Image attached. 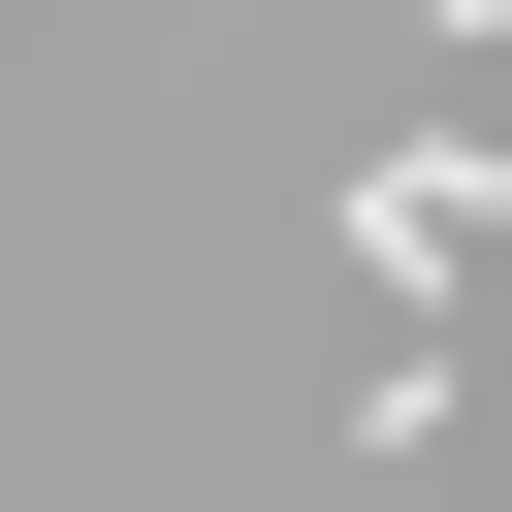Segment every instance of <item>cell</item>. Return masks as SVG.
<instances>
[{"instance_id":"cell-1","label":"cell","mask_w":512,"mask_h":512,"mask_svg":"<svg viewBox=\"0 0 512 512\" xmlns=\"http://www.w3.org/2000/svg\"><path fill=\"white\" fill-rule=\"evenodd\" d=\"M480 224H512V128H416V160H352V256H384V288H448Z\"/></svg>"}]
</instances>
